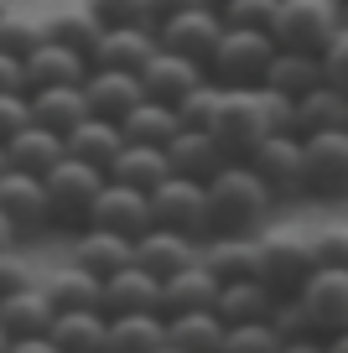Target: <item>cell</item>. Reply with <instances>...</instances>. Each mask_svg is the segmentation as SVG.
Instances as JSON below:
<instances>
[{
    "instance_id": "obj_34",
    "label": "cell",
    "mask_w": 348,
    "mask_h": 353,
    "mask_svg": "<svg viewBox=\"0 0 348 353\" xmlns=\"http://www.w3.org/2000/svg\"><path fill=\"white\" fill-rule=\"evenodd\" d=\"M47 343H52V353L104 348V312H52V322H47Z\"/></svg>"
},
{
    "instance_id": "obj_40",
    "label": "cell",
    "mask_w": 348,
    "mask_h": 353,
    "mask_svg": "<svg viewBox=\"0 0 348 353\" xmlns=\"http://www.w3.org/2000/svg\"><path fill=\"white\" fill-rule=\"evenodd\" d=\"M224 348H265V353H281V338H276L271 317H250V322H229V327H224Z\"/></svg>"
},
{
    "instance_id": "obj_28",
    "label": "cell",
    "mask_w": 348,
    "mask_h": 353,
    "mask_svg": "<svg viewBox=\"0 0 348 353\" xmlns=\"http://www.w3.org/2000/svg\"><path fill=\"white\" fill-rule=\"evenodd\" d=\"M73 265L104 281L109 270L130 265V239H125V234H109V229H88V223H84V234L73 239Z\"/></svg>"
},
{
    "instance_id": "obj_55",
    "label": "cell",
    "mask_w": 348,
    "mask_h": 353,
    "mask_svg": "<svg viewBox=\"0 0 348 353\" xmlns=\"http://www.w3.org/2000/svg\"><path fill=\"white\" fill-rule=\"evenodd\" d=\"M343 6H348V0H343Z\"/></svg>"
},
{
    "instance_id": "obj_15",
    "label": "cell",
    "mask_w": 348,
    "mask_h": 353,
    "mask_svg": "<svg viewBox=\"0 0 348 353\" xmlns=\"http://www.w3.org/2000/svg\"><path fill=\"white\" fill-rule=\"evenodd\" d=\"M162 156H166V172L193 176V182H208V176L229 161V151L203 130V125H177V135L162 145Z\"/></svg>"
},
{
    "instance_id": "obj_29",
    "label": "cell",
    "mask_w": 348,
    "mask_h": 353,
    "mask_svg": "<svg viewBox=\"0 0 348 353\" xmlns=\"http://www.w3.org/2000/svg\"><path fill=\"white\" fill-rule=\"evenodd\" d=\"M120 141L125 145H166L177 135V110L172 104H156V99H141L120 114Z\"/></svg>"
},
{
    "instance_id": "obj_11",
    "label": "cell",
    "mask_w": 348,
    "mask_h": 353,
    "mask_svg": "<svg viewBox=\"0 0 348 353\" xmlns=\"http://www.w3.org/2000/svg\"><path fill=\"white\" fill-rule=\"evenodd\" d=\"M0 213L16 229V239H32V234L52 229V208H47V188L37 172H21V166H6L0 172Z\"/></svg>"
},
{
    "instance_id": "obj_9",
    "label": "cell",
    "mask_w": 348,
    "mask_h": 353,
    "mask_svg": "<svg viewBox=\"0 0 348 353\" xmlns=\"http://www.w3.org/2000/svg\"><path fill=\"white\" fill-rule=\"evenodd\" d=\"M47 322H52V307H47V291L42 286H16L0 296V327L11 338L16 353H52L47 343Z\"/></svg>"
},
{
    "instance_id": "obj_42",
    "label": "cell",
    "mask_w": 348,
    "mask_h": 353,
    "mask_svg": "<svg viewBox=\"0 0 348 353\" xmlns=\"http://www.w3.org/2000/svg\"><path fill=\"white\" fill-rule=\"evenodd\" d=\"M307 250H312L317 265H348V229H343V223L312 229V234H307Z\"/></svg>"
},
{
    "instance_id": "obj_49",
    "label": "cell",
    "mask_w": 348,
    "mask_h": 353,
    "mask_svg": "<svg viewBox=\"0 0 348 353\" xmlns=\"http://www.w3.org/2000/svg\"><path fill=\"white\" fill-rule=\"evenodd\" d=\"M146 6V26H156V21H166V16H177V11H187V6H197V0H141Z\"/></svg>"
},
{
    "instance_id": "obj_30",
    "label": "cell",
    "mask_w": 348,
    "mask_h": 353,
    "mask_svg": "<svg viewBox=\"0 0 348 353\" xmlns=\"http://www.w3.org/2000/svg\"><path fill=\"white\" fill-rule=\"evenodd\" d=\"M57 156H63V135L37 125V120H26L21 130L6 141V166H21V172H37V176H42Z\"/></svg>"
},
{
    "instance_id": "obj_50",
    "label": "cell",
    "mask_w": 348,
    "mask_h": 353,
    "mask_svg": "<svg viewBox=\"0 0 348 353\" xmlns=\"http://www.w3.org/2000/svg\"><path fill=\"white\" fill-rule=\"evenodd\" d=\"M11 244H16V229L6 223V213H0V250H11Z\"/></svg>"
},
{
    "instance_id": "obj_36",
    "label": "cell",
    "mask_w": 348,
    "mask_h": 353,
    "mask_svg": "<svg viewBox=\"0 0 348 353\" xmlns=\"http://www.w3.org/2000/svg\"><path fill=\"white\" fill-rule=\"evenodd\" d=\"M42 291H47V307L52 312H99V276H88L78 265L57 270Z\"/></svg>"
},
{
    "instance_id": "obj_53",
    "label": "cell",
    "mask_w": 348,
    "mask_h": 353,
    "mask_svg": "<svg viewBox=\"0 0 348 353\" xmlns=\"http://www.w3.org/2000/svg\"><path fill=\"white\" fill-rule=\"evenodd\" d=\"M203 6H213V11H218V6H224V0H203Z\"/></svg>"
},
{
    "instance_id": "obj_19",
    "label": "cell",
    "mask_w": 348,
    "mask_h": 353,
    "mask_svg": "<svg viewBox=\"0 0 348 353\" xmlns=\"http://www.w3.org/2000/svg\"><path fill=\"white\" fill-rule=\"evenodd\" d=\"M78 88H84L88 114H104V120H120L130 104L146 99V94H141V78L125 73V68H88Z\"/></svg>"
},
{
    "instance_id": "obj_16",
    "label": "cell",
    "mask_w": 348,
    "mask_h": 353,
    "mask_svg": "<svg viewBox=\"0 0 348 353\" xmlns=\"http://www.w3.org/2000/svg\"><path fill=\"white\" fill-rule=\"evenodd\" d=\"M156 296H162V281L141 265H120L99 281V312L104 317H120V312H156Z\"/></svg>"
},
{
    "instance_id": "obj_21",
    "label": "cell",
    "mask_w": 348,
    "mask_h": 353,
    "mask_svg": "<svg viewBox=\"0 0 348 353\" xmlns=\"http://www.w3.org/2000/svg\"><path fill=\"white\" fill-rule=\"evenodd\" d=\"M88 63L73 52V47L52 42V37H42V42L32 47V52L21 57V78L26 88H52V83H84Z\"/></svg>"
},
{
    "instance_id": "obj_32",
    "label": "cell",
    "mask_w": 348,
    "mask_h": 353,
    "mask_svg": "<svg viewBox=\"0 0 348 353\" xmlns=\"http://www.w3.org/2000/svg\"><path fill=\"white\" fill-rule=\"evenodd\" d=\"M265 88H276V94H307L312 83H322V73H317V52H296V47H276L271 63H265Z\"/></svg>"
},
{
    "instance_id": "obj_13",
    "label": "cell",
    "mask_w": 348,
    "mask_h": 353,
    "mask_svg": "<svg viewBox=\"0 0 348 353\" xmlns=\"http://www.w3.org/2000/svg\"><path fill=\"white\" fill-rule=\"evenodd\" d=\"M218 32H224V21H218V11L213 6H187V11H177V16H166V21H156V47L162 52H177V57H187V63H208V52H213V42H218Z\"/></svg>"
},
{
    "instance_id": "obj_51",
    "label": "cell",
    "mask_w": 348,
    "mask_h": 353,
    "mask_svg": "<svg viewBox=\"0 0 348 353\" xmlns=\"http://www.w3.org/2000/svg\"><path fill=\"white\" fill-rule=\"evenodd\" d=\"M0 353H11V338H6V327H0Z\"/></svg>"
},
{
    "instance_id": "obj_47",
    "label": "cell",
    "mask_w": 348,
    "mask_h": 353,
    "mask_svg": "<svg viewBox=\"0 0 348 353\" xmlns=\"http://www.w3.org/2000/svg\"><path fill=\"white\" fill-rule=\"evenodd\" d=\"M26 260L16 250H0V296H6V291H16V286H26Z\"/></svg>"
},
{
    "instance_id": "obj_48",
    "label": "cell",
    "mask_w": 348,
    "mask_h": 353,
    "mask_svg": "<svg viewBox=\"0 0 348 353\" xmlns=\"http://www.w3.org/2000/svg\"><path fill=\"white\" fill-rule=\"evenodd\" d=\"M0 94H26L21 57H6V52H0Z\"/></svg>"
},
{
    "instance_id": "obj_41",
    "label": "cell",
    "mask_w": 348,
    "mask_h": 353,
    "mask_svg": "<svg viewBox=\"0 0 348 353\" xmlns=\"http://www.w3.org/2000/svg\"><path fill=\"white\" fill-rule=\"evenodd\" d=\"M317 73H322V83L348 88V32H343V26L317 47Z\"/></svg>"
},
{
    "instance_id": "obj_23",
    "label": "cell",
    "mask_w": 348,
    "mask_h": 353,
    "mask_svg": "<svg viewBox=\"0 0 348 353\" xmlns=\"http://www.w3.org/2000/svg\"><path fill=\"white\" fill-rule=\"evenodd\" d=\"M26 114H32L37 125H47V130L68 135V130H73V125L88 114V104H84V88H78V83L26 88Z\"/></svg>"
},
{
    "instance_id": "obj_33",
    "label": "cell",
    "mask_w": 348,
    "mask_h": 353,
    "mask_svg": "<svg viewBox=\"0 0 348 353\" xmlns=\"http://www.w3.org/2000/svg\"><path fill=\"white\" fill-rule=\"evenodd\" d=\"M104 176H109V182H125V188L151 192L156 182L166 176V156H162V145H120L115 161L104 166Z\"/></svg>"
},
{
    "instance_id": "obj_52",
    "label": "cell",
    "mask_w": 348,
    "mask_h": 353,
    "mask_svg": "<svg viewBox=\"0 0 348 353\" xmlns=\"http://www.w3.org/2000/svg\"><path fill=\"white\" fill-rule=\"evenodd\" d=\"M0 172H6V145H0Z\"/></svg>"
},
{
    "instance_id": "obj_7",
    "label": "cell",
    "mask_w": 348,
    "mask_h": 353,
    "mask_svg": "<svg viewBox=\"0 0 348 353\" xmlns=\"http://www.w3.org/2000/svg\"><path fill=\"white\" fill-rule=\"evenodd\" d=\"M291 301L302 307V317L312 322V332H338L348 322V265H312L307 281L291 291Z\"/></svg>"
},
{
    "instance_id": "obj_20",
    "label": "cell",
    "mask_w": 348,
    "mask_h": 353,
    "mask_svg": "<svg viewBox=\"0 0 348 353\" xmlns=\"http://www.w3.org/2000/svg\"><path fill=\"white\" fill-rule=\"evenodd\" d=\"M197 265H203L213 281L260 276V244H255L250 234H208V244L197 250Z\"/></svg>"
},
{
    "instance_id": "obj_39",
    "label": "cell",
    "mask_w": 348,
    "mask_h": 353,
    "mask_svg": "<svg viewBox=\"0 0 348 353\" xmlns=\"http://www.w3.org/2000/svg\"><path fill=\"white\" fill-rule=\"evenodd\" d=\"M218 94H224V88H218L213 78H197V83L187 88L182 99L172 104V110H177V125H208V114H213Z\"/></svg>"
},
{
    "instance_id": "obj_43",
    "label": "cell",
    "mask_w": 348,
    "mask_h": 353,
    "mask_svg": "<svg viewBox=\"0 0 348 353\" xmlns=\"http://www.w3.org/2000/svg\"><path fill=\"white\" fill-rule=\"evenodd\" d=\"M276 0H224L218 6V21L224 26H271Z\"/></svg>"
},
{
    "instance_id": "obj_12",
    "label": "cell",
    "mask_w": 348,
    "mask_h": 353,
    "mask_svg": "<svg viewBox=\"0 0 348 353\" xmlns=\"http://www.w3.org/2000/svg\"><path fill=\"white\" fill-rule=\"evenodd\" d=\"M260 244V281L271 286V296H291L296 286L307 281V270H312V250H307V234L296 229H271Z\"/></svg>"
},
{
    "instance_id": "obj_38",
    "label": "cell",
    "mask_w": 348,
    "mask_h": 353,
    "mask_svg": "<svg viewBox=\"0 0 348 353\" xmlns=\"http://www.w3.org/2000/svg\"><path fill=\"white\" fill-rule=\"evenodd\" d=\"M42 37H47L42 16H21V11H6V16H0V52H6V57H26Z\"/></svg>"
},
{
    "instance_id": "obj_54",
    "label": "cell",
    "mask_w": 348,
    "mask_h": 353,
    "mask_svg": "<svg viewBox=\"0 0 348 353\" xmlns=\"http://www.w3.org/2000/svg\"><path fill=\"white\" fill-rule=\"evenodd\" d=\"M6 11H11V6H6V0H0V16H6Z\"/></svg>"
},
{
    "instance_id": "obj_22",
    "label": "cell",
    "mask_w": 348,
    "mask_h": 353,
    "mask_svg": "<svg viewBox=\"0 0 348 353\" xmlns=\"http://www.w3.org/2000/svg\"><path fill=\"white\" fill-rule=\"evenodd\" d=\"M213 296H218V281L193 260V265H182V270H172V276H162L156 312H162V317H172V312H213Z\"/></svg>"
},
{
    "instance_id": "obj_5",
    "label": "cell",
    "mask_w": 348,
    "mask_h": 353,
    "mask_svg": "<svg viewBox=\"0 0 348 353\" xmlns=\"http://www.w3.org/2000/svg\"><path fill=\"white\" fill-rule=\"evenodd\" d=\"M203 130L213 135L229 156H244L260 135H271V125H265V104H260V83H250V88H224Z\"/></svg>"
},
{
    "instance_id": "obj_18",
    "label": "cell",
    "mask_w": 348,
    "mask_h": 353,
    "mask_svg": "<svg viewBox=\"0 0 348 353\" xmlns=\"http://www.w3.org/2000/svg\"><path fill=\"white\" fill-rule=\"evenodd\" d=\"M197 260V239H187V234H177V229H146V234H135L130 239V265H141V270H151L156 281L162 276H172V270H182V265H193Z\"/></svg>"
},
{
    "instance_id": "obj_8",
    "label": "cell",
    "mask_w": 348,
    "mask_h": 353,
    "mask_svg": "<svg viewBox=\"0 0 348 353\" xmlns=\"http://www.w3.org/2000/svg\"><path fill=\"white\" fill-rule=\"evenodd\" d=\"M348 188V130H307L302 135V192L343 198Z\"/></svg>"
},
{
    "instance_id": "obj_35",
    "label": "cell",
    "mask_w": 348,
    "mask_h": 353,
    "mask_svg": "<svg viewBox=\"0 0 348 353\" xmlns=\"http://www.w3.org/2000/svg\"><path fill=\"white\" fill-rule=\"evenodd\" d=\"M104 343L109 348H166L162 343V312H120V317H104Z\"/></svg>"
},
{
    "instance_id": "obj_27",
    "label": "cell",
    "mask_w": 348,
    "mask_h": 353,
    "mask_svg": "<svg viewBox=\"0 0 348 353\" xmlns=\"http://www.w3.org/2000/svg\"><path fill=\"white\" fill-rule=\"evenodd\" d=\"M307 130H348V88L312 83L307 94H296V135Z\"/></svg>"
},
{
    "instance_id": "obj_14",
    "label": "cell",
    "mask_w": 348,
    "mask_h": 353,
    "mask_svg": "<svg viewBox=\"0 0 348 353\" xmlns=\"http://www.w3.org/2000/svg\"><path fill=\"white\" fill-rule=\"evenodd\" d=\"M84 223H88V229H109V234H125V239H135V234L151 229L146 192H141V188H125V182H104Z\"/></svg>"
},
{
    "instance_id": "obj_24",
    "label": "cell",
    "mask_w": 348,
    "mask_h": 353,
    "mask_svg": "<svg viewBox=\"0 0 348 353\" xmlns=\"http://www.w3.org/2000/svg\"><path fill=\"white\" fill-rule=\"evenodd\" d=\"M151 52H156L151 26H141V21H135V26H104V37H99L88 68H125V73H135Z\"/></svg>"
},
{
    "instance_id": "obj_17",
    "label": "cell",
    "mask_w": 348,
    "mask_h": 353,
    "mask_svg": "<svg viewBox=\"0 0 348 353\" xmlns=\"http://www.w3.org/2000/svg\"><path fill=\"white\" fill-rule=\"evenodd\" d=\"M135 78H141V94H146V99H156V104H177L187 88H193L197 78H208V73H203V63H187V57L162 52V47H156V52L146 57L141 68H135Z\"/></svg>"
},
{
    "instance_id": "obj_37",
    "label": "cell",
    "mask_w": 348,
    "mask_h": 353,
    "mask_svg": "<svg viewBox=\"0 0 348 353\" xmlns=\"http://www.w3.org/2000/svg\"><path fill=\"white\" fill-rule=\"evenodd\" d=\"M47 21V37L52 42H63V47H73L78 57H94V47H99V37H104V26L94 21V11L88 6H78V11H57V16H42Z\"/></svg>"
},
{
    "instance_id": "obj_46",
    "label": "cell",
    "mask_w": 348,
    "mask_h": 353,
    "mask_svg": "<svg viewBox=\"0 0 348 353\" xmlns=\"http://www.w3.org/2000/svg\"><path fill=\"white\" fill-rule=\"evenodd\" d=\"M26 120H32V114H26V94H0V145L11 141Z\"/></svg>"
},
{
    "instance_id": "obj_1",
    "label": "cell",
    "mask_w": 348,
    "mask_h": 353,
    "mask_svg": "<svg viewBox=\"0 0 348 353\" xmlns=\"http://www.w3.org/2000/svg\"><path fill=\"white\" fill-rule=\"evenodd\" d=\"M271 203H276L271 188H265L240 156H229V161L203 182L208 234H250V229H260L265 213H271Z\"/></svg>"
},
{
    "instance_id": "obj_6",
    "label": "cell",
    "mask_w": 348,
    "mask_h": 353,
    "mask_svg": "<svg viewBox=\"0 0 348 353\" xmlns=\"http://www.w3.org/2000/svg\"><path fill=\"white\" fill-rule=\"evenodd\" d=\"M146 208H151L156 229H177L187 239H208V208H203V182L193 176L166 172L151 192H146Z\"/></svg>"
},
{
    "instance_id": "obj_2",
    "label": "cell",
    "mask_w": 348,
    "mask_h": 353,
    "mask_svg": "<svg viewBox=\"0 0 348 353\" xmlns=\"http://www.w3.org/2000/svg\"><path fill=\"white\" fill-rule=\"evenodd\" d=\"M271 52H276V42H271L265 26H224L213 52H208V63H203V73L218 88H250V83L265 78Z\"/></svg>"
},
{
    "instance_id": "obj_26",
    "label": "cell",
    "mask_w": 348,
    "mask_h": 353,
    "mask_svg": "<svg viewBox=\"0 0 348 353\" xmlns=\"http://www.w3.org/2000/svg\"><path fill=\"white\" fill-rule=\"evenodd\" d=\"M276 296L260 276H244V281H218V296H213V317L224 322H250V317H271Z\"/></svg>"
},
{
    "instance_id": "obj_25",
    "label": "cell",
    "mask_w": 348,
    "mask_h": 353,
    "mask_svg": "<svg viewBox=\"0 0 348 353\" xmlns=\"http://www.w3.org/2000/svg\"><path fill=\"white\" fill-rule=\"evenodd\" d=\"M120 145H125V141H120V125L104 120V114H84V120L63 135V151L78 156V161H88V166H99V172L115 161V151H120Z\"/></svg>"
},
{
    "instance_id": "obj_31",
    "label": "cell",
    "mask_w": 348,
    "mask_h": 353,
    "mask_svg": "<svg viewBox=\"0 0 348 353\" xmlns=\"http://www.w3.org/2000/svg\"><path fill=\"white\" fill-rule=\"evenodd\" d=\"M162 343L177 348V353L224 348V322L213 312H172V317H162Z\"/></svg>"
},
{
    "instance_id": "obj_10",
    "label": "cell",
    "mask_w": 348,
    "mask_h": 353,
    "mask_svg": "<svg viewBox=\"0 0 348 353\" xmlns=\"http://www.w3.org/2000/svg\"><path fill=\"white\" fill-rule=\"evenodd\" d=\"M240 161L271 188V198H291V192H302V135L271 130V135H260Z\"/></svg>"
},
{
    "instance_id": "obj_3",
    "label": "cell",
    "mask_w": 348,
    "mask_h": 353,
    "mask_svg": "<svg viewBox=\"0 0 348 353\" xmlns=\"http://www.w3.org/2000/svg\"><path fill=\"white\" fill-rule=\"evenodd\" d=\"M109 176L99 172V166L78 161V156H57L52 166L42 172V188H47V208H52V223H63V229H84L88 208H94L99 188H104Z\"/></svg>"
},
{
    "instance_id": "obj_4",
    "label": "cell",
    "mask_w": 348,
    "mask_h": 353,
    "mask_svg": "<svg viewBox=\"0 0 348 353\" xmlns=\"http://www.w3.org/2000/svg\"><path fill=\"white\" fill-rule=\"evenodd\" d=\"M348 6L343 0H276V16H271V42L276 47H296V52H317L327 37L343 26Z\"/></svg>"
},
{
    "instance_id": "obj_45",
    "label": "cell",
    "mask_w": 348,
    "mask_h": 353,
    "mask_svg": "<svg viewBox=\"0 0 348 353\" xmlns=\"http://www.w3.org/2000/svg\"><path fill=\"white\" fill-rule=\"evenodd\" d=\"M260 104H265V125L281 135H296V99L291 94H276V88L260 83Z\"/></svg>"
},
{
    "instance_id": "obj_44",
    "label": "cell",
    "mask_w": 348,
    "mask_h": 353,
    "mask_svg": "<svg viewBox=\"0 0 348 353\" xmlns=\"http://www.w3.org/2000/svg\"><path fill=\"white\" fill-rule=\"evenodd\" d=\"M88 11H94L99 26H146V6L141 0H88Z\"/></svg>"
}]
</instances>
